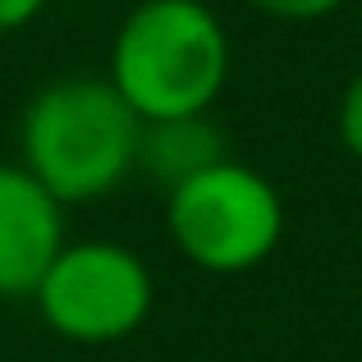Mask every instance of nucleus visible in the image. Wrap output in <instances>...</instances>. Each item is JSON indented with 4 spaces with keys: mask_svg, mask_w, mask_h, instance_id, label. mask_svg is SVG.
Segmentation results:
<instances>
[{
    "mask_svg": "<svg viewBox=\"0 0 362 362\" xmlns=\"http://www.w3.org/2000/svg\"><path fill=\"white\" fill-rule=\"evenodd\" d=\"M142 119L110 78L74 74L28 97L18 115V165L60 206L97 202L138 175Z\"/></svg>",
    "mask_w": 362,
    "mask_h": 362,
    "instance_id": "1",
    "label": "nucleus"
},
{
    "mask_svg": "<svg viewBox=\"0 0 362 362\" xmlns=\"http://www.w3.org/2000/svg\"><path fill=\"white\" fill-rule=\"evenodd\" d=\"M106 78L142 124L206 115L230 83V33L206 0H138L115 28Z\"/></svg>",
    "mask_w": 362,
    "mask_h": 362,
    "instance_id": "2",
    "label": "nucleus"
},
{
    "mask_svg": "<svg viewBox=\"0 0 362 362\" xmlns=\"http://www.w3.org/2000/svg\"><path fill=\"white\" fill-rule=\"evenodd\" d=\"M175 247L211 275L257 271L284 239V197L262 170L225 156L165 193Z\"/></svg>",
    "mask_w": 362,
    "mask_h": 362,
    "instance_id": "3",
    "label": "nucleus"
},
{
    "mask_svg": "<svg viewBox=\"0 0 362 362\" xmlns=\"http://www.w3.org/2000/svg\"><path fill=\"white\" fill-rule=\"evenodd\" d=\"M156 303L151 266L119 239L64 243L33 289L46 330L69 344H119L138 335Z\"/></svg>",
    "mask_w": 362,
    "mask_h": 362,
    "instance_id": "4",
    "label": "nucleus"
},
{
    "mask_svg": "<svg viewBox=\"0 0 362 362\" xmlns=\"http://www.w3.org/2000/svg\"><path fill=\"white\" fill-rule=\"evenodd\" d=\"M64 243V206L18 160H0V298H33Z\"/></svg>",
    "mask_w": 362,
    "mask_h": 362,
    "instance_id": "5",
    "label": "nucleus"
},
{
    "mask_svg": "<svg viewBox=\"0 0 362 362\" xmlns=\"http://www.w3.org/2000/svg\"><path fill=\"white\" fill-rule=\"evenodd\" d=\"M225 133L216 129L211 110L206 115H175V119H147L138 138V170L160 188L188 184L193 175H202L206 165L225 160Z\"/></svg>",
    "mask_w": 362,
    "mask_h": 362,
    "instance_id": "6",
    "label": "nucleus"
},
{
    "mask_svg": "<svg viewBox=\"0 0 362 362\" xmlns=\"http://www.w3.org/2000/svg\"><path fill=\"white\" fill-rule=\"evenodd\" d=\"M335 138H339V147H344L354 160H362V69L344 83V92H339V106H335Z\"/></svg>",
    "mask_w": 362,
    "mask_h": 362,
    "instance_id": "7",
    "label": "nucleus"
},
{
    "mask_svg": "<svg viewBox=\"0 0 362 362\" xmlns=\"http://www.w3.org/2000/svg\"><path fill=\"white\" fill-rule=\"evenodd\" d=\"M243 5L266 18H280V23H317V18H330L335 9H344L349 0H243Z\"/></svg>",
    "mask_w": 362,
    "mask_h": 362,
    "instance_id": "8",
    "label": "nucleus"
},
{
    "mask_svg": "<svg viewBox=\"0 0 362 362\" xmlns=\"http://www.w3.org/2000/svg\"><path fill=\"white\" fill-rule=\"evenodd\" d=\"M46 9V0H0V33H18Z\"/></svg>",
    "mask_w": 362,
    "mask_h": 362,
    "instance_id": "9",
    "label": "nucleus"
},
{
    "mask_svg": "<svg viewBox=\"0 0 362 362\" xmlns=\"http://www.w3.org/2000/svg\"><path fill=\"white\" fill-rule=\"evenodd\" d=\"M358 33H362V0H358Z\"/></svg>",
    "mask_w": 362,
    "mask_h": 362,
    "instance_id": "10",
    "label": "nucleus"
}]
</instances>
